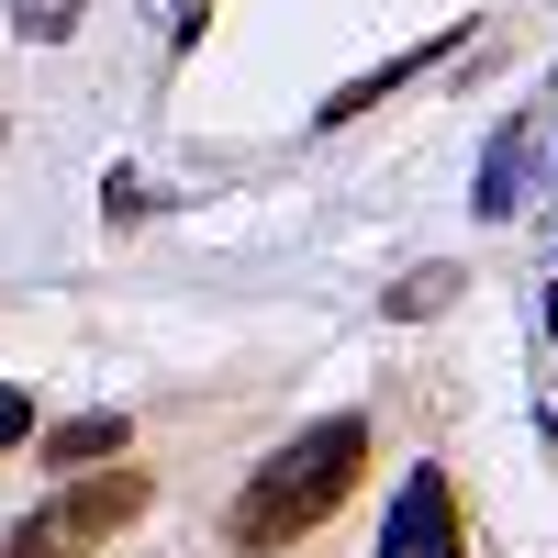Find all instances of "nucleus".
<instances>
[{"label":"nucleus","mask_w":558,"mask_h":558,"mask_svg":"<svg viewBox=\"0 0 558 558\" xmlns=\"http://www.w3.org/2000/svg\"><path fill=\"white\" fill-rule=\"evenodd\" d=\"M357 481H368V413H324V425H302L279 458H257V481L235 492V514H223V547H235V558L302 547L313 525L347 514Z\"/></svg>","instance_id":"nucleus-1"},{"label":"nucleus","mask_w":558,"mask_h":558,"mask_svg":"<svg viewBox=\"0 0 558 558\" xmlns=\"http://www.w3.org/2000/svg\"><path fill=\"white\" fill-rule=\"evenodd\" d=\"M134 514H146V470H78L57 502H34V514L12 525V558H89V547H112Z\"/></svg>","instance_id":"nucleus-2"},{"label":"nucleus","mask_w":558,"mask_h":558,"mask_svg":"<svg viewBox=\"0 0 558 558\" xmlns=\"http://www.w3.org/2000/svg\"><path fill=\"white\" fill-rule=\"evenodd\" d=\"M380 558H470V536H458V502H447V470H413V481H402V514H391Z\"/></svg>","instance_id":"nucleus-3"},{"label":"nucleus","mask_w":558,"mask_h":558,"mask_svg":"<svg viewBox=\"0 0 558 558\" xmlns=\"http://www.w3.org/2000/svg\"><path fill=\"white\" fill-rule=\"evenodd\" d=\"M134 447V413H68V425H45V470H112V458Z\"/></svg>","instance_id":"nucleus-4"},{"label":"nucleus","mask_w":558,"mask_h":558,"mask_svg":"<svg viewBox=\"0 0 558 558\" xmlns=\"http://www.w3.org/2000/svg\"><path fill=\"white\" fill-rule=\"evenodd\" d=\"M458 34H470V23H458ZM458 34H436V45H413V57H391V68H368V78H347V89H336V101H324L313 123H324V134H336V123H357V112H380V101H391V89H402V78H425V68L447 57V45H458Z\"/></svg>","instance_id":"nucleus-5"},{"label":"nucleus","mask_w":558,"mask_h":558,"mask_svg":"<svg viewBox=\"0 0 558 558\" xmlns=\"http://www.w3.org/2000/svg\"><path fill=\"white\" fill-rule=\"evenodd\" d=\"M525 157H536V123L514 112V123L492 134V168H481V213H514V202H525V191H514V179H525Z\"/></svg>","instance_id":"nucleus-6"},{"label":"nucleus","mask_w":558,"mask_h":558,"mask_svg":"<svg viewBox=\"0 0 558 558\" xmlns=\"http://www.w3.org/2000/svg\"><path fill=\"white\" fill-rule=\"evenodd\" d=\"M23 34H34V45H68V34H78V0H23Z\"/></svg>","instance_id":"nucleus-7"},{"label":"nucleus","mask_w":558,"mask_h":558,"mask_svg":"<svg viewBox=\"0 0 558 558\" xmlns=\"http://www.w3.org/2000/svg\"><path fill=\"white\" fill-rule=\"evenodd\" d=\"M436 302H447V268H413L402 291H391V313H436Z\"/></svg>","instance_id":"nucleus-8"},{"label":"nucleus","mask_w":558,"mask_h":558,"mask_svg":"<svg viewBox=\"0 0 558 558\" xmlns=\"http://www.w3.org/2000/svg\"><path fill=\"white\" fill-rule=\"evenodd\" d=\"M34 436V391H0V447H23Z\"/></svg>","instance_id":"nucleus-9"}]
</instances>
